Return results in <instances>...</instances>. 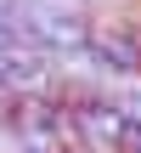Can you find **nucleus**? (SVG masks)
<instances>
[{
    "instance_id": "obj_3",
    "label": "nucleus",
    "mask_w": 141,
    "mask_h": 153,
    "mask_svg": "<svg viewBox=\"0 0 141 153\" xmlns=\"http://www.w3.org/2000/svg\"><path fill=\"white\" fill-rule=\"evenodd\" d=\"M0 79H6V57H0Z\"/></svg>"
},
{
    "instance_id": "obj_1",
    "label": "nucleus",
    "mask_w": 141,
    "mask_h": 153,
    "mask_svg": "<svg viewBox=\"0 0 141 153\" xmlns=\"http://www.w3.org/2000/svg\"><path fill=\"white\" fill-rule=\"evenodd\" d=\"M11 40H17V34H11V23H6V17H0V51H6V45H11Z\"/></svg>"
},
{
    "instance_id": "obj_2",
    "label": "nucleus",
    "mask_w": 141,
    "mask_h": 153,
    "mask_svg": "<svg viewBox=\"0 0 141 153\" xmlns=\"http://www.w3.org/2000/svg\"><path fill=\"white\" fill-rule=\"evenodd\" d=\"M11 6H17V0H0V17H6V11H11Z\"/></svg>"
}]
</instances>
